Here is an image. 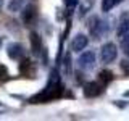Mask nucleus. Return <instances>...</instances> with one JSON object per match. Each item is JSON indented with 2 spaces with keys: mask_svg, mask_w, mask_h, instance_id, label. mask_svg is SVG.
Here are the masks:
<instances>
[{
  "mask_svg": "<svg viewBox=\"0 0 129 121\" xmlns=\"http://www.w3.org/2000/svg\"><path fill=\"white\" fill-rule=\"evenodd\" d=\"M63 94V86H61V78H60V71L53 68L50 71V76H48L47 86L42 92H39L37 95L31 97L29 103H47L52 102L55 99H60Z\"/></svg>",
  "mask_w": 129,
  "mask_h": 121,
  "instance_id": "1",
  "label": "nucleus"
},
{
  "mask_svg": "<svg viewBox=\"0 0 129 121\" xmlns=\"http://www.w3.org/2000/svg\"><path fill=\"white\" fill-rule=\"evenodd\" d=\"M87 26H89V31H90V36L95 40H100L102 37H105V36L108 34V31H110L108 23L103 21L99 16H90L89 21H87Z\"/></svg>",
  "mask_w": 129,
  "mask_h": 121,
  "instance_id": "2",
  "label": "nucleus"
},
{
  "mask_svg": "<svg viewBox=\"0 0 129 121\" xmlns=\"http://www.w3.org/2000/svg\"><path fill=\"white\" fill-rule=\"evenodd\" d=\"M118 56V48L113 42H107L102 45V50H100V58H102V63H111L116 60Z\"/></svg>",
  "mask_w": 129,
  "mask_h": 121,
  "instance_id": "3",
  "label": "nucleus"
},
{
  "mask_svg": "<svg viewBox=\"0 0 129 121\" xmlns=\"http://www.w3.org/2000/svg\"><path fill=\"white\" fill-rule=\"evenodd\" d=\"M103 87L105 84H102L100 81H90V82L84 84V95L89 97V99L99 97L100 94H103Z\"/></svg>",
  "mask_w": 129,
  "mask_h": 121,
  "instance_id": "4",
  "label": "nucleus"
},
{
  "mask_svg": "<svg viewBox=\"0 0 129 121\" xmlns=\"http://www.w3.org/2000/svg\"><path fill=\"white\" fill-rule=\"evenodd\" d=\"M78 63H79V68H81V70H84V71L92 70V68L95 66V53H94V52H90V50L82 52V53L79 55Z\"/></svg>",
  "mask_w": 129,
  "mask_h": 121,
  "instance_id": "5",
  "label": "nucleus"
},
{
  "mask_svg": "<svg viewBox=\"0 0 129 121\" xmlns=\"http://www.w3.org/2000/svg\"><path fill=\"white\" fill-rule=\"evenodd\" d=\"M37 8H36L34 5H27L24 7V11H23V21L26 26H34L36 21H37Z\"/></svg>",
  "mask_w": 129,
  "mask_h": 121,
  "instance_id": "6",
  "label": "nucleus"
},
{
  "mask_svg": "<svg viewBox=\"0 0 129 121\" xmlns=\"http://www.w3.org/2000/svg\"><path fill=\"white\" fill-rule=\"evenodd\" d=\"M7 53H8V56H10L11 60H21V58H24L26 50H24V47L21 44L13 42V44H10V45L7 47Z\"/></svg>",
  "mask_w": 129,
  "mask_h": 121,
  "instance_id": "7",
  "label": "nucleus"
},
{
  "mask_svg": "<svg viewBox=\"0 0 129 121\" xmlns=\"http://www.w3.org/2000/svg\"><path fill=\"white\" fill-rule=\"evenodd\" d=\"M87 44H89L87 36L78 34L74 39H73V42H71V50L73 52H81V50H84V48L87 47Z\"/></svg>",
  "mask_w": 129,
  "mask_h": 121,
  "instance_id": "8",
  "label": "nucleus"
},
{
  "mask_svg": "<svg viewBox=\"0 0 129 121\" xmlns=\"http://www.w3.org/2000/svg\"><path fill=\"white\" fill-rule=\"evenodd\" d=\"M29 42H31V52L34 55H39L42 50V40H40L37 32H31L29 34Z\"/></svg>",
  "mask_w": 129,
  "mask_h": 121,
  "instance_id": "9",
  "label": "nucleus"
},
{
  "mask_svg": "<svg viewBox=\"0 0 129 121\" xmlns=\"http://www.w3.org/2000/svg\"><path fill=\"white\" fill-rule=\"evenodd\" d=\"M19 73L26 78H29V73L34 74V65H32L31 60L27 58H21V63H19Z\"/></svg>",
  "mask_w": 129,
  "mask_h": 121,
  "instance_id": "10",
  "label": "nucleus"
},
{
  "mask_svg": "<svg viewBox=\"0 0 129 121\" xmlns=\"http://www.w3.org/2000/svg\"><path fill=\"white\" fill-rule=\"evenodd\" d=\"M116 34H118L119 40L129 34V18H124V19H121V21H119L118 29H116Z\"/></svg>",
  "mask_w": 129,
  "mask_h": 121,
  "instance_id": "11",
  "label": "nucleus"
},
{
  "mask_svg": "<svg viewBox=\"0 0 129 121\" xmlns=\"http://www.w3.org/2000/svg\"><path fill=\"white\" fill-rule=\"evenodd\" d=\"M113 78H115V76H113V73L110 70H102V71L99 73V81L102 84H105V86H107L108 82H111Z\"/></svg>",
  "mask_w": 129,
  "mask_h": 121,
  "instance_id": "12",
  "label": "nucleus"
},
{
  "mask_svg": "<svg viewBox=\"0 0 129 121\" xmlns=\"http://www.w3.org/2000/svg\"><path fill=\"white\" fill-rule=\"evenodd\" d=\"M123 2V0H102V11H111L113 8L116 5H119V3Z\"/></svg>",
  "mask_w": 129,
  "mask_h": 121,
  "instance_id": "13",
  "label": "nucleus"
},
{
  "mask_svg": "<svg viewBox=\"0 0 129 121\" xmlns=\"http://www.w3.org/2000/svg\"><path fill=\"white\" fill-rule=\"evenodd\" d=\"M63 71L64 74H71V55L70 53L63 56Z\"/></svg>",
  "mask_w": 129,
  "mask_h": 121,
  "instance_id": "14",
  "label": "nucleus"
},
{
  "mask_svg": "<svg viewBox=\"0 0 129 121\" xmlns=\"http://www.w3.org/2000/svg\"><path fill=\"white\" fill-rule=\"evenodd\" d=\"M90 8H92V2L90 0H84V2L81 3V7H79V16H84Z\"/></svg>",
  "mask_w": 129,
  "mask_h": 121,
  "instance_id": "15",
  "label": "nucleus"
},
{
  "mask_svg": "<svg viewBox=\"0 0 129 121\" xmlns=\"http://www.w3.org/2000/svg\"><path fill=\"white\" fill-rule=\"evenodd\" d=\"M121 48H123L124 55L129 56V34L126 36V37H123V39H121Z\"/></svg>",
  "mask_w": 129,
  "mask_h": 121,
  "instance_id": "16",
  "label": "nucleus"
},
{
  "mask_svg": "<svg viewBox=\"0 0 129 121\" xmlns=\"http://www.w3.org/2000/svg\"><path fill=\"white\" fill-rule=\"evenodd\" d=\"M21 3H23V0H11L8 8H10V11H16L19 7H21Z\"/></svg>",
  "mask_w": 129,
  "mask_h": 121,
  "instance_id": "17",
  "label": "nucleus"
},
{
  "mask_svg": "<svg viewBox=\"0 0 129 121\" xmlns=\"http://www.w3.org/2000/svg\"><path fill=\"white\" fill-rule=\"evenodd\" d=\"M7 79H8V71L3 65H0V82H3V81H7Z\"/></svg>",
  "mask_w": 129,
  "mask_h": 121,
  "instance_id": "18",
  "label": "nucleus"
},
{
  "mask_svg": "<svg viewBox=\"0 0 129 121\" xmlns=\"http://www.w3.org/2000/svg\"><path fill=\"white\" fill-rule=\"evenodd\" d=\"M119 66H121V70L124 71V74L129 76V62H126V60H123V62H119Z\"/></svg>",
  "mask_w": 129,
  "mask_h": 121,
  "instance_id": "19",
  "label": "nucleus"
},
{
  "mask_svg": "<svg viewBox=\"0 0 129 121\" xmlns=\"http://www.w3.org/2000/svg\"><path fill=\"white\" fill-rule=\"evenodd\" d=\"M64 5L71 10V8H74L76 5H78V0H64Z\"/></svg>",
  "mask_w": 129,
  "mask_h": 121,
  "instance_id": "20",
  "label": "nucleus"
},
{
  "mask_svg": "<svg viewBox=\"0 0 129 121\" xmlns=\"http://www.w3.org/2000/svg\"><path fill=\"white\" fill-rule=\"evenodd\" d=\"M3 5V0H0V7H2Z\"/></svg>",
  "mask_w": 129,
  "mask_h": 121,
  "instance_id": "21",
  "label": "nucleus"
}]
</instances>
